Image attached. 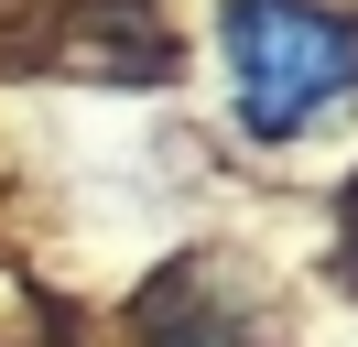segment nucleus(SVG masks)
Wrapping results in <instances>:
<instances>
[{
	"instance_id": "1",
	"label": "nucleus",
	"mask_w": 358,
	"mask_h": 347,
	"mask_svg": "<svg viewBox=\"0 0 358 347\" xmlns=\"http://www.w3.org/2000/svg\"><path fill=\"white\" fill-rule=\"evenodd\" d=\"M217 65L250 141H304L315 120L358 108V22L315 0H217Z\"/></svg>"
}]
</instances>
